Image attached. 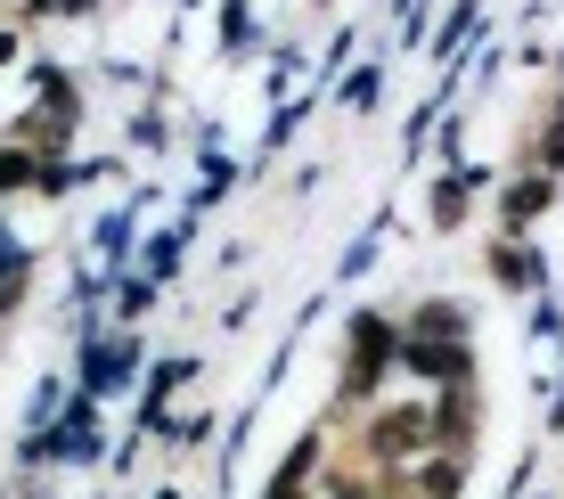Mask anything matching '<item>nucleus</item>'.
<instances>
[{"label":"nucleus","mask_w":564,"mask_h":499,"mask_svg":"<svg viewBox=\"0 0 564 499\" xmlns=\"http://www.w3.org/2000/svg\"><path fill=\"white\" fill-rule=\"evenodd\" d=\"M9 181H25V156H0V188Z\"/></svg>","instance_id":"1"}]
</instances>
